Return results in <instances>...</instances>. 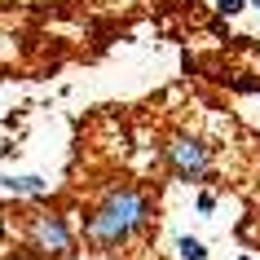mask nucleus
I'll use <instances>...</instances> for the list:
<instances>
[{
  "label": "nucleus",
  "instance_id": "obj_5",
  "mask_svg": "<svg viewBox=\"0 0 260 260\" xmlns=\"http://www.w3.org/2000/svg\"><path fill=\"white\" fill-rule=\"evenodd\" d=\"M177 256L181 260H207V247L199 243V238H190V234H181L177 238Z\"/></svg>",
  "mask_w": 260,
  "mask_h": 260
},
{
  "label": "nucleus",
  "instance_id": "obj_4",
  "mask_svg": "<svg viewBox=\"0 0 260 260\" xmlns=\"http://www.w3.org/2000/svg\"><path fill=\"white\" fill-rule=\"evenodd\" d=\"M5 190H9V194H44V190H49V181L27 172V177H9V181H5Z\"/></svg>",
  "mask_w": 260,
  "mask_h": 260
},
{
  "label": "nucleus",
  "instance_id": "obj_1",
  "mask_svg": "<svg viewBox=\"0 0 260 260\" xmlns=\"http://www.w3.org/2000/svg\"><path fill=\"white\" fill-rule=\"evenodd\" d=\"M150 216H154V203H150L146 190H137V185H115V190L88 212L84 238L93 247H119V243H128L133 234L146 230Z\"/></svg>",
  "mask_w": 260,
  "mask_h": 260
},
{
  "label": "nucleus",
  "instance_id": "obj_6",
  "mask_svg": "<svg viewBox=\"0 0 260 260\" xmlns=\"http://www.w3.org/2000/svg\"><path fill=\"white\" fill-rule=\"evenodd\" d=\"M216 9L230 18V14H238V9H247V0H216Z\"/></svg>",
  "mask_w": 260,
  "mask_h": 260
},
{
  "label": "nucleus",
  "instance_id": "obj_7",
  "mask_svg": "<svg viewBox=\"0 0 260 260\" xmlns=\"http://www.w3.org/2000/svg\"><path fill=\"white\" fill-rule=\"evenodd\" d=\"M216 207V194H199V212H212Z\"/></svg>",
  "mask_w": 260,
  "mask_h": 260
},
{
  "label": "nucleus",
  "instance_id": "obj_2",
  "mask_svg": "<svg viewBox=\"0 0 260 260\" xmlns=\"http://www.w3.org/2000/svg\"><path fill=\"white\" fill-rule=\"evenodd\" d=\"M22 243L36 256H71L75 251V238H71L67 220L53 216V212H31L27 225H22Z\"/></svg>",
  "mask_w": 260,
  "mask_h": 260
},
{
  "label": "nucleus",
  "instance_id": "obj_8",
  "mask_svg": "<svg viewBox=\"0 0 260 260\" xmlns=\"http://www.w3.org/2000/svg\"><path fill=\"white\" fill-rule=\"evenodd\" d=\"M247 5H256V9H260V0H247Z\"/></svg>",
  "mask_w": 260,
  "mask_h": 260
},
{
  "label": "nucleus",
  "instance_id": "obj_3",
  "mask_svg": "<svg viewBox=\"0 0 260 260\" xmlns=\"http://www.w3.org/2000/svg\"><path fill=\"white\" fill-rule=\"evenodd\" d=\"M164 154H168V168H172V177L177 181H203L207 172H212V154H207V146L199 137H172L164 146Z\"/></svg>",
  "mask_w": 260,
  "mask_h": 260
}]
</instances>
